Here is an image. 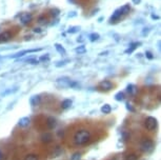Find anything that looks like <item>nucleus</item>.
<instances>
[{
	"label": "nucleus",
	"instance_id": "1",
	"mask_svg": "<svg viewBox=\"0 0 161 160\" xmlns=\"http://www.w3.org/2000/svg\"><path fill=\"white\" fill-rule=\"evenodd\" d=\"M91 139V132L88 130L78 131L74 135V143L77 145H83L88 143Z\"/></svg>",
	"mask_w": 161,
	"mask_h": 160
},
{
	"label": "nucleus",
	"instance_id": "2",
	"mask_svg": "<svg viewBox=\"0 0 161 160\" xmlns=\"http://www.w3.org/2000/svg\"><path fill=\"white\" fill-rule=\"evenodd\" d=\"M153 149H154V143H153L152 140H150V139H144V140L141 141V143H140V150H141L142 152L150 153V152L153 151Z\"/></svg>",
	"mask_w": 161,
	"mask_h": 160
},
{
	"label": "nucleus",
	"instance_id": "3",
	"mask_svg": "<svg viewBox=\"0 0 161 160\" xmlns=\"http://www.w3.org/2000/svg\"><path fill=\"white\" fill-rule=\"evenodd\" d=\"M144 125H145L146 130H148V131H154V130L157 127V119L150 116V117H147V118L145 119Z\"/></svg>",
	"mask_w": 161,
	"mask_h": 160
},
{
	"label": "nucleus",
	"instance_id": "4",
	"mask_svg": "<svg viewBox=\"0 0 161 160\" xmlns=\"http://www.w3.org/2000/svg\"><path fill=\"white\" fill-rule=\"evenodd\" d=\"M33 19V16L31 13H23L21 16H20V21L22 24H28L31 22V20Z\"/></svg>",
	"mask_w": 161,
	"mask_h": 160
},
{
	"label": "nucleus",
	"instance_id": "5",
	"mask_svg": "<svg viewBox=\"0 0 161 160\" xmlns=\"http://www.w3.org/2000/svg\"><path fill=\"white\" fill-rule=\"evenodd\" d=\"M99 88L102 89V90H105V91H110L112 88H113V83L109 80H103L99 83Z\"/></svg>",
	"mask_w": 161,
	"mask_h": 160
},
{
	"label": "nucleus",
	"instance_id": "6",
	"mask_svg": "<svg viewBox=\"0 0 161 160\" xmlns=\"http://www.w3.org/2000/svg\"><path fill=\"white\" fill-rule=\"evenodd\" d=\"M31 123V119L29 117H22L18 120V126L20 127H26V126H29Z\"/></svg>",
	"mask_w": 161,
	"mask_h": 160
},
{
	"label": "nucleus",
	"instance_id": "7",
	"mask_svg": "<svg viewBox=\"0 0 161 160\" xmlns=\"http://www.w3.org/2000/svg\"><path fill=\"white\" fill-rule=\"evenodd\" d=\"M46 125L49 130H53V128H55L56 125H57V120L54 118V117H48L47 120H46Z\"/></svg>",
	"mask_w": 161,
	"mask_h": 160
},
{
	"label": "nucleus",
	"instance_id": "8",
	"mask_svg": "<svg viewBox=\"0 0 161 160\" xmlns=\"http://www.w3.org/2000/svg\"><path fill=\"white\" fill-rule=\"evenodd\" d=\"M40 51V48H37V50H26V51H22V52H19L17 54H15L14 56H11V58H19V57H22L24 56L25 54H29V53H33V52H38Z\"/></svg>",
	"mask_w": 161,
	"mask_h": 160
},
{
	"label": "nucleus",
	"instance_id": "9",
	"mask_svg": "<svg viewBox=\"0 0 161 160\" xmlns=\"http://www.w3.org/2000/svg\"><path fill=\"white\" fill-rule=\"evenodd\" d=\"M53 140V135L51 133H43L41 136V141L44 143H49Z\"/></svg>",
	"mask_w": 161,
	"mask_h": 160
},
{
	"label": "nucleus",
	"instance_id": "10",
	"mask_svg": "<svg viewBox=\"0 0 161 160\" xmlns=\"http://www.w3.org/2000/svg\"><path fill=\"white\" fill-rule=\"evenodd\" d=\"M30 103L32 106H37L40 103V96L39 95H34L30 98Z\"/></svg>",
	"mask_w": 161,
	"mask_h": 160
},
{
	"label": "nucleus",
	"instance_id": "11",
	"mask_svg": "<svg viewBox=\"0 0 161 160\" xmlns=\"http://www.w3.org/2000/svg\"><path fill=\"white\" fill-rule=\"evenodd\" d=\"M12 38V35L10 32H3L0 34V42H7Z\"/></svg>",
	"mask_w": 161,
	"mask_h": 160
},
{
	"label": "nucleus",
	"instance_id": "12",
	"mask_svg": "<svg viewBox=\"0 0 161 160\" xmlns=\"http://www.w3.org/2000/svg\"><path fill=\"white\" fill-rule=\"evenodd\" d=\"M121 12L119 11V10H116L114 13H113V15H112V17L110 18V22H115V21H117V20H119L120 19V17H121Z\"/></svg>",
	"mask_w": 161,
	"mask_h": 160
},
{
	"label": "nucleus",
	"instance_id": "13",
	"mask_svg": "<svg viewBox=\"0 0 161 160\" xmlns=\"http://www.w3.org/2000/svg\"><path fill=\"white\" fill-rule=\"evenodd\" d=\"M72 104H73V102H72L71 99H65V100H63V101L61 102V108H62L63 110H66V109L71 108Z\"/></svg>",
	"mask_w": 161,
	"mask_h": 160
},
{
	"label": "nucleus",
	"instance_id": "14",
	"mask_svg": "<svg viewBox=\"0 0 161 160\" xmlns=\"http://www.w3.org/2000/svg\"><path fill=\"white\" fill-rule=\"evenodd\" d=\"M101 112L103 113V114H110L111 112H112V108H111V105L110 104H104V105H102L101 106Z\"/></svg>",
	"mask_w": 161,
	"mask_h": 160
},
{
	"label": "nucleus",
	"instance_id": "15",
	"mask_svg": "<svg viewBox=\"0 0 161 160\" xmlns=\"http://www.w3.org/2000/svg\"><path fill=\"white\" fill-rule=\"evenodd\" d=\"M119 11L121 12L122 15H126V14H128L129 11H131V5H129V4H124L123 7H121V8L119 9Z\"/></svg>",
	"mask_w": 161,
	"mask_h": 160
},
{
	"label": "nucleus",
	"instance_id": "16",
	"mask_svg": "<svg viewBox=\"0 0 161 160\" xmlns=\"http://www.w3.org/2000/svg\"><path fill=\"white\" fill-rule=\"evenodd\" d=\"M55 48H56V51L59 53V54H61V55H65V54H66L65 48H64L61 44H59V43H56V44H55Z\"/></svg>",
	"mask_w": 161,
	"mask_h": 160
},
{
	"label": "nucleus",
	"instance_id": "17",
	"mask_svg": "<svg viewBox=\"0 0 161 160\" xmlns=\"http://www.w3.org/2000/svg\"><path fill=\"white\" fill-rule=\"evenodd\" d=\"M75 52L77 53V54H84V53L86 52V48H85L84 45H80V46L75 48Z\"/></svg>",
	"mask_w": 161,
	"mask_h": 160
},
{
	"label": "nucleus",
	"instance_id": "18",
	"mask_svg": "<svg viewBox=\"0 0 161 160\" xmlns=\"http://www.w3.org/2000/svg\"><path fill=\"white\" fill-rule=\"evenodd\" d=\"M138 45H140V43H139V42H135V43H132V44H131V47H128V48H127V50L125 51V53H126V54H128V53H132V52H133L134 50H135V48H136V47L138 46Z\"/></svg>",
	"mask_w": 161,
	"mask_h": 160
},
{
	"label": "nucleus",
	"instance_id": "19",
	"mask_svg": "<svg viewBox=\"0 0 161 160\" xmlns=\"http://www.w3.org/2000/svg\"><path fill=\"white\" fill-rule=\"evenodd\" d=\"M126 91L129 93V94H135L136 93V87L134 84H128L126 87Z\"/></svg>",
	"mask_w": 161,
	"mask_h": 160
},
{
	"label": "nucleus",
	"instance_id": "20",
	"mask_svg": "<svg viewBox=\"0 0 161 160\" xmlns=\"http://www.w3.org/2000/svg\"><path fill=\"white\" fill-rule=\"evenodd\" d=\"M115 99H116L117 101H122V100H124V94H123L122 92L117 93V94L115 95Z\"/></svg>",
	"mask_w": 161,
	"mask_h": 160
},
{
	"label": "nucleus",
	"instance_id": "21",
	"mask_svg": "<svg viewBox=\"0 0 161 160\" xmlns=\"http://www.w3.org/2000/svg\"><path fill=\"white\" fill-rule=\"evenodd\" d=\"M38 159H39L38 156L35 155V154H30V155H28L24 158V160H38Z\"/></svg>",
	"mask_w": 161,
	"mask_h": 160
},
{
	"label": "nucleus",
	"instance_id": "22",
	"mask_svg": "<svg viewBox=\"0 0 161 160\" xmlns=\"http://www.w3.org/2000/svg\"><path fill=\"white\" fill-rule=\"evenodd\" d=\"M99 38H100V36H99V34H97V33H93V34L90 35V40H91V41H96V40H98Z\"/></svg>",
	"mask_w": 161,
	"mask_h": 160
},
{
	"label": "nucleus",
	"instance_id": "23",
	"mask_svg": "<svg viewBox=\"0 0 161 160\" xmlns=\"http://www.w3.org/2000/svg\"><path fill=\"white\" fill-rule=\"evenodd\" d=\"M125 160H137V156L135 154H131V155H127Z\"/></svg>",
	"mask_w": 161,
	"mask_h": 160
},
{
	"label": "nucleus",
	"instance_id": "24",
	"mask_svg": "<svg viewBox=\"0 0 161 160\" xmlns=\"http://www.w3.org/2000/svg\"><path fill=\"white\" fill-rule=\"evenodd\" d=\"M80 158H81V154L80 153H75L72 157V160H79Z\"/></svg>",
	"mask_w": 161,
	"mask_h": 160
},
{
	"label": "nucleus",
	"instance_id": "25",
	"mask_svg": "<svg viewBox=\"0 0 161 160\" xmlns=\"http://www.w3.org/2000/svg\"><path fill=\"white\" fill-rule=\"evenodd\" d=\"M78 30H80L79 26H74V28H72V29L69 30V33H75V32H77Z\"/></svg>",
	"mask_w": 161,
	"mask_h": 160
},
{
	"label": "nucleus",
	"instance_id": "26",
	"mask_svg": "<svg viewBox=\"0 0 161 160\" xmlns=\"http://www.w3.org/2000/svg\"><path fill=\"white\" fill-rule=\"evenodd\" d=\"M145 55H146V57H147L148 59H153V58H154V56H153V54H152L151 52H146Z\"/></svg>",
	"mask_w": 161,
	"mask_h": 160
},
{
	"label": "nucleus",
	"instance_id": "27",
	"mask_svg": "<svg viewBox=\"0 0 161 160\" xmlns=\"http://www.w3.org/2000/svg\"><path fill=\"white\" fill-rule=\"evenodd\" d=\"M126 109H127L128 111H131V112H134V109L132 108V105H131L129 103H126Z\"/></svg>",
	"mask_w": 161,
	"mask_h": 160
},
{
	"label": "nucleus",
	"instance_id": "28",
	"mask_svg": "<svg viewBox=\"0 0 161 160\" xmlns=\"http://www.w3.org/2000/svg\"><path fill=\"white\" fill-rule=\"evenodd\" d=\"M40 61H44V60H48V56L46 55V56H42V57H40V59H39Z\"/></svg>",
	"mask_w": 161,
	"mask_h": 160
},
{
	"label": "nucleus",
	"instance_id": "29",
	"mask_svg": "<svg viewBox=\"0 0 161 160\" xmlns=\"http://www.w3.org/2000/svg\"><path fill=\"white\" fill-rule=\"evenodd\" d=\"M44 21H46V19L44 18V17H39V22H44Z\"/></svg>",
	"mask_w": 161,
	"mask_h": 160
},
{
	"label": "nucleus",
	"instance_id": "30",
	"mask_svg": "<svg viewBox=\"0 0 161 160\" xmlns=\"http://www.w3.org/2000/svg\"><path fill=\"white\" fill-rule=\"evenodd\" d=\"M34 32H35V33H41V29H39V28H35V29H34Z\"/></svg>",
	"mask_w": 161,
	"mask_h": 160
},
{
	"label": "nucleus",
	"instance_id": "31",
	"mask_svg": "<svg viewBox=\"0 0 161 160\" xmlns=\"http://www.w3.org/2000/svg\"><path fill=\"white\" fill-rule=\"evenodd\" d=\"M140 1H141V0H133V3L134 4H139Z\"/></svg>",
	"mask_w": 161,
	"mask_h": 160
},
{
	"label": "nucleus",
	"instance_id": "32",
	"mask_svg": "<svg viewBox=\"0 0 161 160\" xmlns=\"http://www.w3.org/2000/svg\"><path fill=\"white\" fill-rule=\"evenodd\" d=\"M152 18H154V19H159V17H158V16H154V15L152 16Z\"/></svg>",
	"mask_w": 161,
	"mask_h": 160
},
{
	"label": "nucleus",
	"instance_id": "33",
	"mask_svg": "<svg viewBox=\"0 0 161 160\" xmlns=\"http://www.w3.org/2000/svg\"><path fill=\"white\" fill-rule=\"evenodd\" d=\"M107 53H109V52H105V53H101V55H102V56H103V55H106Z\"/></svg>",
	"mask_w": 161,
	"mask_h": 160
},
{
	"label": "nucleus",
	"instance_id": "34",
	"mask_svg": "<svg viewBox=\"0 0 161 160\" xmlns=\"http://www.w3.org/2000/svg\"><path fill=\"white\" fill-rule=\"evenodd\" d=\"M1 158H2V153L0 152V159H1Z\"/></svg>",
	"mask_w": 161,
	"mask_h": 160
}]
</instances>
